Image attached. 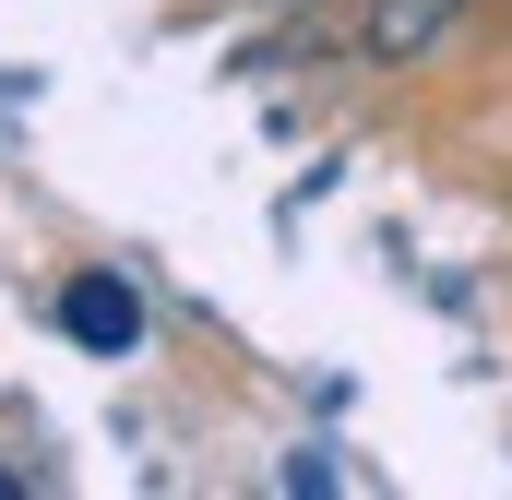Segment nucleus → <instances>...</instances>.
Listing matches in <instances>:
<instances>
[{"label":"nucleus","instance_id":"obj_1","mask_svg":"<svg viewBox=\"0 0 512 500\" xmlns=\"http://www.w3.org/2000/svg\"><path fill=\"white\" fill-rule=\"evenodd\" d=\"M60 322H72L96 358H131V334H143V310H131V286H120V274H84V286L60 298Z\"/></svg>","mask_w":512,"mask_h":500},{"label":"nucleus","instance_id":"obj_2","mask_svg":"<svg viewBox=\"0 0 512 500\" xmlns=\"http://www.w3.org/2000/svg\"><path fill=\"white\" fill-rule=\"evenodd\" d=\"M465 0H370V60H417Z\"/></svg>","mask_w":512,"mask_h":500},{"label":"nucleus","instance_id":"obj_3","mask_svg":"<svg viewBox=\"0 0 512 500\" xmlns=\"http://www.w3.org/2000/svg\"><path fill=\"white\" fill-rule=\"evenodd\" d=\"M0 500H24V477H12V465H0Z\"/></svg>","mask_w":512,"mask_h":500}]
</instances>
